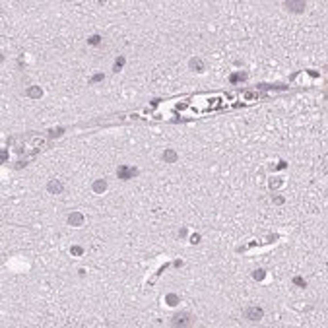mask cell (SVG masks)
Instances as JSON below:
<instances>
[{"label": "cell", "instance_id": "cell-1", "mask_svg": "<svg viewBox=\"0 0 328 328\" xmlns=\"http://www.w3.org/2000/svg\"><path fill=\"white\" fill-rule=\"evenodd\" d=\"M245 317L249 318V320H252V322H256V320L262 318V309H258V307H251V309L245 311Z\"/></svg>", "mask_w": 328, "mask_h": 328}, {"label": "cell", "instance_id": "cell-2", "mask_svg": "<svg viewBox=\"0 0 328 328\" xmlns=\"http://www.w3.org/2000/svg\"><path fill=\"white\" fill-rule=\"evenodd\" d=\"M117 175H119L120 179H128V177L136 175V169H128V167H120L119 171H117Z\"/></svg>", "mask_w": 328, "mask_h": 328}, {"label": "cell", "instance_id": "cell-3", "mask_svg": "<svg viewBox=\"0 0 328 328\" xmlns=\"http://www.w3.org/2000/svg\"><path fill=\"white\" fill-rule=\"evenodd\" d=\"M285 6H287V8H291L293 12L305 10V2H285Z\"/></svg>", "mask_w": 328, "mask_h": 328}, {"label": "cell", "instance_id": "cell-4", "mask_svg": "<svg viewBox=\"0 0 328 328\" xmlns=\"http://www.w3.org/2000/svg\"><path fill=\"white\" fill-rule=\"evenodd\" d=\"M186 318H188V313H181V315H175V317H173V324H186V322H188Z\"/></svg>", "mask_w": 328, "mask_h": 328}, {"label": "cell", "instance_id": "cell-5", "mask_svg": "<svg viewBox=\"0 0 328 328\" xmlns=\"http://www.w3.org/2000/svg\"><path fill=\"white\" fill-rule=\"evenodd\" d=\"M68 221H70L72 225H78V227H80V225L84 223V218H82V214H72V216L68 218Z\"/></svg>", "mask_w": 328, "mask_h": 328}, {"label": "cell", "instance_id": "cell-6", "mask_svg": "<svg viewBox=\"0 0 328 328\" xmlns=\"http://www.w3.org/2000/svg\"><path fill=\"white\" fill-rule=\"evenodd\" d=\"M190 68H196V70L202 72V70H204V62H202L200 58H192V60H190Z\"/></svg>", "mask_w": 328, "mask_h": 328}, {"label": "cell", "instance_id": "cell-7", "mask_svg": "<svg viewBox=\"0 0 328 328\" xmlns=\"http://www.w3.org/2000/svg\"><path fill=\"white\" fill-rule=\"evenodd\" d=\"M49 190H51V192H60V190H62V185H60L58 181H51V183H49Z\"/></svg>", "mask_w": 328, "mask_h": 328}, {"label": "cell", "instance_id": "cell-8", "mask_svg": "<svg viewBox=\"0 0 328 328\" xmlns=\"http://www.w3.org/2000/svg\"><path fill=\"white\" fill-rule=\"evenodd\" d=\"M175 157H177V155H175L173 152H167V153H163V159H165V161H175Z\"/></svg>", "mask_w": 328, "mask_h": 328}, {"label": "cell", "instance_id": "cell-9", "mask_svg": "<svg viewBox=\"0 0 328 328\" xmlns=\"http://www.w3.org/2000/svg\"><path fill=\"white\" fill-rule=\"evenodd\" d=\"M105 188H107V185H105L103 181H99V183H95V190H97V192H101V190H105Z\"/></svg>", "mask_w": 328, "mask_h": 328}, {"label": "cell", "instance_id": "cell-10", "mask_svg": "<svg viewBox=\"0 0 328 328\" xmlns=\"http://www.w3.org/2000/svg\"><path fill=\"white\" fill-rule=\"evenodd\" d=\"M27 93H29L31 97H37V95H41V89H29Z\"/></svg>", "mask_w": 328, "mask_h": 328}, {"label": "cell", "instance_id": "cell-11", "mask_svg": "<svg viewBox=\"0 0 328 328\" xmlns=\"http://www.w3.org/2000/svg\"><path fill=\"white\" fill-rule=\"evenodd\" d=\"M254 278H256V280H262V278H264V270H256V272H254Z\"/></svg>", "mask_w": 328, "mask_h": 328}, {"label": "cell", "instance_id": "cell-12", "mask_svg": "<svg viewBox=\"0 0 328 328\" xmlns=\"http://www.w3.org/2000/svg\"><path fill=\"white\" fill-rule=\"evenodd\" d=\"M280 181H282V179H272V183H270V185H272V186H280V185H282Z\"/></svg>", "mask_w": 328, "mask_h": 328}, {"label": "cell", "instance_id": "cell-13", "mask_svg": "<svg viewBox=\"0 0 328 328\" xmlns=\"http://www.w3.org/2000/svg\"><path fill=\"white\" fill-rule=\"evenodd\" d=\"M89 43H91V45H97V43H99V37H91V39H89Z\"/></svg>", "mask_w": 328, "mask_h": 328}, {"label": "cell", "instance_id": "cell-14", "mask_svg": "<svg viewBox=\"0 0 328 328\" xmlns=\"http://www.w3.org/2000/svg\"><path fill=\"white\" fill-rule=\"evenodd\" d=\"M241 78H243V80H245V74H239V76H233V78H231V80H233V82H237V80H241Z\"/></svg>", "mask_w": 328, "mask_h": 328}, {"label": "cell", "instance_id": "cell-15", "mask_svg": "<svg viewBox=\"0 0 328 328\" xmlns=\"http://www.w3.org/2000/svg\"><path fill=\"white\" fill-rule=\"evenodd\" d=\"M167 301H171V303H177V297H175V295H169V297H167Z\"/></svg>", "mask_w": 328, "mask_h": 328}]
</instances>
